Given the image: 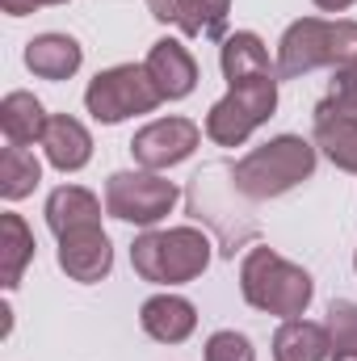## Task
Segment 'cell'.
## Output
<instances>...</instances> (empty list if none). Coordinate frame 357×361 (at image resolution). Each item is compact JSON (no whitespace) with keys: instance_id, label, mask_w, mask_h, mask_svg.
I'll return each mask as SVG.
<instances>
[{"instance_id":"17","label":"cell","mask_w":357,"mask_h":361,"mask_svg":"<svg viewBox=\"0 0 357 361\" xmlns=\"http://www.w3.org/2000/svg\"><path fill=\"white\" fill-rule=\"evenodd\" d=\"M47 109H42V101L34 97V92H8L4 101H0V130H4V139L8 143H17V147H25V143H42V135H47Z\"/></svg>"},{"instance_id":"26","label":"cell","mask_w":357,"mask_h":361,"mask_svg":"<svg viewBox=\"0 0 357 361\" xmlns=\"http://www.w3.org/2000/svg\"><path fill=\"white\" fill-rule=\"evenodd\" d=\"M156 21H177V0H147Z\"/></svg>"},{"instance_id":"6","label":"cell","mask_w":357,"mask_h":361,"mask_svg":"<svg viewBox=\"0 0 357 361\" xmlns=\"http://www.w3.org/2000/svg\"><path fill=\"white\" fill-rule=\"evenodd\" d=\"M164 97L152 85L147 68L139 63H122V68H109V72H97L92 85L85 89V105L97 122L114 126V122H126L135 114H152Z\"/></svg>"},{"instance_id":"20","label":"cell","mask_w":357,"mask_h":361,"mask_svg":"<svg viewBox=\"0 0 357 361\" xmlns=\"http://www.w3.org/2000/svg\"><path fill=\"white\" fill-rule=\"evenodd\" d=\"M231 0H177V25L189 38H219L227 25Z\"/></svg>"},{"instance_id":"4","label":"cell","mask_w":357,"mask_h":361,"mask_svg":"<svg viewBox=\"0 0 357 361\" xmlns=\"http://www.w3.org/2000/svg\"><path fill=\"white\" fill-rule=\"evenodd\" d=\"M131 265L143 281L181 286L202 277L210 265V240L198 227H169V231H143L131 244Z\"/></svg>"},{"instance_id":"16","label":"cell","mask_w":357,"mask_h":361,"mask_svg":"<svg viewBox=\"0 0 357 361\" xmlns=\"http://www.w3.org/2000/svg\"><path fill=\"white\" fill-rule=\"evenodd\" d=\"M219 63H223L227 85H240V80H261V76H273V72H277V68L269 63L265 42H261L253 30H240V34L223 38V55H219Z\"/></svg>"},{"instance_id":"24","label":"cell","mask_w":357,"mask_h":361,"mask_svg":"<svg viewBox=\"0 0 357 361\" xmlns=\"http://www.w3.org/2000/svg\"><path fill=\"white\" fill-rule=\"evenodd\" d=\"M328 101H332L341 114L357 118V59H349V63H341V68H337L332 89H328Z\"/></svg>"},{"instance_id":"19","label":"cell","mask_w":357,"mask_h":361,"mask_svg":"<svg viewBox=\"0 0 357 361\" xmlns=\"http://www.w3.org/2000/svg\"><path fill=\"white\" fill-rule=\"evenodd\" d=\"M34 261V231L25 227L21 214H0V281L4 290H13L21 281L25 265Z\"/></svg>"},{"instance_id":"18","label":"cell","mask_w":357,"mask_h":361,"mask_svg":"<svg viewBox=\"0 0 357 361\" xmlns=\"http://www.w3.org/2000/svg\"><path fill=\"white\" fill-rule=\"evenodd\" d=\"M332 336L320 324L307 319H286L273 336V361H328Z\"/></svg>"},{"instance_id":"2","label":"cell","mask_w":357,"mask_h":361,"mask_svg":"<svg viewBox=\"0 0 357 361\" xmlns=\"http://www.w3.org/2000/svg\"><path fill=\"white\" fill-rule=\"evenodd\" d=\"M315 173V147L298 135H282V139H269L265 147L248 152L236 169H231V185L253 197V202H265V197H277L294 185Z\"/></svg>"},{"instance_id":"22","label":"cell","mask_w":357,"mask_h":361,"mask_svg":"<svg viewBox=\"0 0 357 361\" xmlns=\"http://www.w3.org/2000/svg\"><path fill=\"white\" fill-rule=\"evenodd\" d=\"M328 336H332V361H357V302L337 298L328 307Z\"/></svg>"},{"instance_id":"3","label":"cell","mask_w":357,"mask_h":361,"mask_svg":"<svg viewBox=\"0 0 357 361\" xmlns=\"http://www.w3.org/2000/svg\"><path fill=\"white\" fill-rule=\"evenodd\" d=\"M240 290L257 311L282 315V319H298L307 311L311 294H315V281H311L307 269L290 265L273 248H253L244 257V265H240Z\"/></svg>"},{"instance_id":"7","label":"cell","mask_w":357,"mask_h":361,"mask_svg":"<svg viewBox=\"0 0 357 361\" xmlns=\"http://www.w3.org/2000/svg\"><path fill=\"white\" fill-rule=\"evenodd\" d=\"M181 189L173 180L156 177V173H114L105 180V210L122 223H135V227H152L160 223L173 206H177Z\"/></svg>"},{"instance_id":"21","label":"cell","mask_w":357,"mask_h":361,"mask_svg":"<svg viewBox=\"0 0 357 361\" xmlns=\"http://www.w3.org/2000/svg\"><path fill=\"white\" fill-rule=\"evenodd\" d=\"M38 180H42L38 160H34L25 147L8 143V147H4V156H0V193H4L8 202H21L25 193H34V185H38Z\"/></svg>"},{"instance_id":"13","label":"cell","mask_w":357,"mask_h":361,"mask_svg":"<svg viewBox=\"0 0 357 361\" xmlns=\"http://www.w3.org/2000/svg\"><path fill=\"white\" fill-rule=\"evenodd\" d=\"M80 42L72 34H38L25 42V68L42 80H68L80 72Z\"/></svg>"},{"instance_id":"28","label":"cell","mask_w":357,"mask_h":361,"mask_svg":"<svg viewBox=\"0 0 357 361\" xmlns=\"http://www.w3.org/2000/svg\"><path fill=\"white\" fill-rule=\"evenodd\" d=\"M353 265H357V261H353Z\"/></svg>"},{"instance_id":"15","label":"cell","mask_w":357,"mask_h":361,"mask_svg":"<svg viewBox=\"0 0 357 361\" xmlns=\"http://www.w3.org/2000/svg\"><path fill=\"white\" fill-rule=\"evenodd\" d=\"M42 147H47V160H51L59 173H80L92 156L89 130H85L76 118H68V114H55V118L47 122Z\"/></svg>"},{"instance_id":"8","label":"cell","mask_w":357,"mask_h":361,"mask_svg":"<svg viewBox=\"0 0 357 361\" xmlns=\"http://www.w3.org/2000/svg\"><path fill=\"white\" fill-rule=\"evenodd\" d=\"M198 139H202L198 122H189V118H160V122L143 126L131 139V156H135L139 169L160 173V169H173L181 160H189L193 147H198Z\"/></svg>"},{"instance_id":"5","label":"cell","mask_w":357,"mask_h":361,"mask_svg":"<svg viewBox=\"0 0 357 361\" xmlns=\"http://www.w3.org/2000/svg\"><path fill=\"white\" fill-rule=\"evenodd\" d=\"M277 109V80L261 76V80H240L231 85V92L223 101L210 105L206 114V135L219 143V147H240L261 122L273 118Z\"/></svg>"},{"instance_id":"12","label":"cell","mask_w":357,"mask_h":361,"mask_svg":"<svg viewBox=\"0 0 357 361\" xmlns=\"http://www.w3.org/2000/svg\"><path fill=\"white\" fill-rule=\"evenodd\" d=\"M315 147L345 173H357V118L341 114L332 101L315 105Z\"/></svg>"},{"instance_id":"1","label":"cell","mask_w":357,"mask_h":361,"mask_svg":"<svg viewBox=\"0 0 357 361\" xmlns=\"http://www.w3.org/2000/svg\"><path fill=\"white\" fill-rule=\"evenodd\" d=\"M349 59H357V21L303 17L277 42V76L282 80L307 76L315 68H341Z\"/></svg>"},{"instance_id":"27","label":"cell","mask_w":357,"mask_h":361,"mask_svg":"<svg viewBox=\"0 0 357 361\" xmlns=\"http://www.w3.org/2000/svg\"><path fill=\"white\" fill-rule=\"evenodd\" d=\"M324 13H341V8H349V4H357V0H315Z\"/></svg>"},{"instance_id":"10","label":"cell","mask_w":357,"mask_h":361,"mask_svg":"<svg viewBox=\"0 0 357 361\" xmlns=\"http://www.w3.org/2000/svg\"><path fill=\"white\" fill-rule=\"evenodd\" d=\"M143 68H147L152 85L160 89L164 101H181V97H189L193 85H198V63L185 51V42H177V38H160L147 51V63Z\"/></svg>"},{"instance_id":"23","label":"cell","mask_w":357,"mask_h":361,"mask_svg":"<svg viewBox=\"0 0 357 361\" xmlns=\"http://www.w3.org/2000/svg\"><path fill=\"white\" fill-rule=\"evenodd\" d=\"M206 361H257V353H253L248 336H240V332H214L206 341Z\"/></svg>"},{"instance_id":"9","label":"cell","mask_w":357,"mask_h":361,"mask_svg":"<svg viewBox=\"0 0 357 361\" xmlns=\"http://www.w3.org/2000/svg\"><path fill=\"white\" fill-rule=\"evenodd\" d=\"M59 269L72 281H101L114 269V248L101 227H85L72 235H59Z\"/></svg>"},{"instance_id":"11","label":"cell","mask_w":357,"mask_h":361,"mask_svg":"<svg viewBox=\"0 0 357 361\" xmlns=\"http://www.w3.org/2000/svg\"><path fill=\"white\" fill-rule=\"evenodd\" d=\"M139 324H143V332H147L152 341H160V345H181V341L193 336L198 311H193V302H185L177 294H156V298L143 302Z\"/></svg>"},{"instance_id":"14","label":"cell","mask_w":357,"mask_h":361,"mask_svg":"<svg viewBox=\"0 0 357 361\" xmlns=\"http://www.w3.org/2000/svg\"><path fill=\"white\" fill-rule=\"evenodd\" d=\"M47 227L55 235H72L85 227H101V202L97 193L80 189V185H59L47 197Z\"/></svg>"},{"instance_id":"25","label":"cell","mask_w":357,"mask_h":361,"mask_svg":"<svg viewBox=\"0 0 357 361\" xmlns=\"http://www.w3.org/2000/svg\"><path fill=\"white\" fill-rule=\"evenodd\" d=\"M0 4H4L8 17H25V13H34L42 4H68V0H0Z\"/></svg>"}]
</instances>
